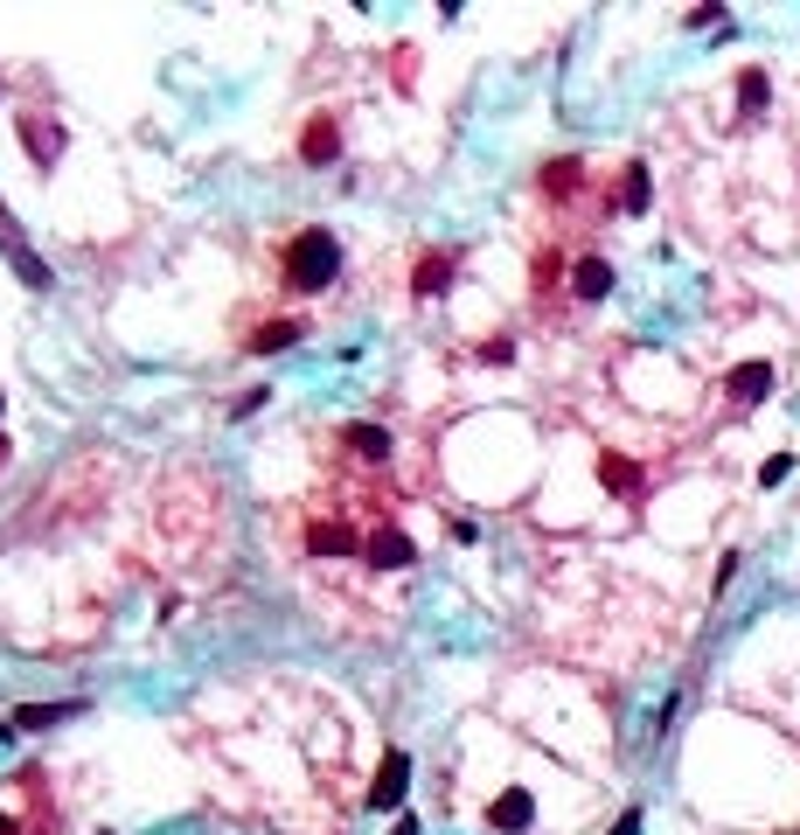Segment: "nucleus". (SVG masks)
I'll return each mask as SVG.
<instances>
[{
	"label": "nucleus",
	"instance_id": "nucleus-4",
	"mask_svg": "<svg viewBox=\"0 0 800 835\" xmlns=\"http://www.w3.org/2000/svg\"><path fill=\"white\" fill-rule=\"evenodd\" d=\"M723 390H731V404H758V397L773 390V363H738Z\"/></svg>",
	"mask_w": 800,
	"mask_h": 835
},
{
	"label": "nucleus",
	"instance_id": "nucleus-3",
	"mask_svg": "<svg viewBox=\"0 0 800 835\" xmlns=\"http://www.w3.org/2000/svg\"><path fill=\"white\" fill-rule=\"evenodd\" d=\"M404 780H411V758L404 752H384V773H376V787H369V808L376 814L397 808V801H404Z\"/></svg>",
	"mask_w": 800,
	"mask_h": 835
},
{
	"label": "nucleus",
	"instance_id": "nucleus-15",
	"mask_svg": "<svg viewBox=\"0 0 800 835\" xmlns=\"http://www.w3.org/2000/svg\"><path fill=\"white\" fill-rule=\"evenodd\" d=\"M738 84H745V91H738V98H745V111H758V105H766V70H745Z\"/></svg>",
	"mask_w": 800,
	"mask_h": 835
},
{
	"label": "nucleus",
	"instance_id": "nucleus-5",
	"mask_svg": "<svg viewBox=\"0 0 800 835\" xmlns=\"http://www.w3.org/2000/svg\"><path fill=\"white\" fill-rule=\"evenodd\" d=\"M487 822H494V828H502V835H516V828H529V793H522V787H508V793H502V801H494V808H487Z\"/></svg>",
	"mask_w": 800,
	"mask_h": 835
},
{
	"label": "nucleus",
	"instance_id": "nucleus-2",
	"mask_svg": "<svg viewBox=\"0 0 800 835\" xmlns=\"http://www.w3.org/2000/svg\"><path fill=\"white\" fill-rule=\"evenodd\" d=\"M362 557H369L376 572H404L417 550H411V537H404L397 522H376V529H369V550H362Z\"/></svg>",
	"mask_w": 800,
	"mask_h": 835
},
{
	"label": "nucleus",
	"instance_id": "nucleus-1",
	"mask_svg": "<svg viewBox=\"0 0 800 835\" xmlns=\"http://www.w3.org/2000/svg\"><path fill=\"white\" fill-rule=\"evenodd\" d=\"M285 293H328L334 279H341V244L334 231H320V223H307V231H293V244H285Z\"/></svg>",
	"mask_w": 800,
	"mask_h": 835
},
{
	"label": "nucleus",
	"instance_id": "nucleus-11",
	"mask_svg": "<svg viewBox=\"0 0 800 835\" xmlns=\"http://www.w3.org/2000/svg\"><path fill=\"white\" fill-rule=\"evenodd\" d=\"M8 258H14V272H22V286L49 293V264H43V258H28V251H8Z\"/></svg>",
	"mask_w": 800,
	"mask_h": 835
},
{
	"label": "nucleus",
	"instance_id": "nucleus-12",
	"mask_svg": "<svg viewBox=\"0 0 800 835\" xmlns=\"http://www.w3.org/2000/svg\"><path fill=\"white\" fill-rule=\"evenodd\" d=\"M349 446H355V452H369V460H384V452H390L384 425H355V432H349Z\"/></svg>",
	"mask_w": 800,
	"mask_h": 835
},
{
	"label": "nucleus",
	"instance_id": "nucleus-8",
	"mask_svg": "<svg viewBox=\"0 0 800 835\" xmlns=\"http://www.w3.org/2000/svg\"><path fill=\"white\" fill-rule=\"evenodd\" d=\"M299 154H307V161H334V154H341L334 119H314V126H307V146H299Z\"/></svg>",
	"mask_w": 800,
	"mask_h": 835
},
{
	"label": "nucleus",
	"instance_id": "nucleus-13",
	"mask_svg": "<svg viewBox=\"0 0 800 835\" xmlns=\"http://www.w3.org/2000/svg\"><path fill=\"white\" fill-rule=\"evenodd\" d=\"M620 209H647V167H640V161L626 167V196H620Z\"/></svg>",
	"mask_w": 800,
	"mask_h": 835
},
{
	"label": "nucleus",
	"instance_id": "nucleus-14",
	"mask_svg": "<svg viewBox=\"0 0 800 835\" xmlns=\"http://www.w3.org/2000/svg\"><path fill=\"white\" fill-rule=\"evenodd\" d=\"M599 473H605V487H620V495H634V467H626V460H613V452H605V460H599Z\"/></svg>",
	"mask_w": 800,
	"mask_h": 835
},
{
	"label": "nucleus",
	"instance_id": "nucleus-10",
	"mask_svg": "<svg viewBox=\"0 0 800 835\" xmlns=\"http://www.w3.org/2000/svg\"><path fill=\"white\" fill-rule=\"evenodd\" d=\"M446 279H452V258H425V264H417V279H411V286H417V293H439Z\"/></svg>",
	"mask_w": 800,
	"mask_h": 835
},
{
	"label": "nucleus",
	"instance_id": "nucleus-16",
	"mask_svg": "<svg viewBox=\"0 0 800 835\" xmlns=\"http://www.w3.org/2000/svg\"><path fill=\"white\" fill-rule=\"evenodd\" d=\"M787 473H793V452H773V460L758 467V481H766V487H779V481H787Z\"/></svg>",
	"mask_w": 800,
	"mask_h": 835
},
{
	"label": "nucleus",
	"instance_id": "nucleus-7",
	"mask_svg": "<svg viewBox=\"0 0 800 835\" xmlns=\"http://www.w3.org/2000/svg\"><path fill=\"white\" fill-rule=\"evenodd\" d=\"M299 334H307V320H272V328L251 334V355H272V349H285V341H299Z\"/></svg>",
	"mask_w": 800,
	"mask_h": 835
},
{
	"label": "nucleus",
	"instance_id": "nucleus-9",
	"mask_svg": "<svg viewBox=\"0 0 800 835\" xmlns=\"http://www.w3.org/2000/svg\"><path fill=\"white\" fill-rule=\"evenodd\" d=\"M22 731H43V725H63V717H78V704H22Z\"/></svg>",
	"mask_w": 800,
	"mask_h": 835
},
{
	"label": "nucleus",
	"instance_id": "nucleus-6",
	"mask_svg": "<svg viewBox=\"0 0 800 835\" xmlns=\"http://www.w3.org/2000/svg\"><path fill=\"white\" fill-rule=\"evenodd\" d=\"M570 286H578V299H605V293H613V264H605V258H585Z\"/></svg>",
	"mask_w": 800,
	"mask_h": 835
}]
</instances>
